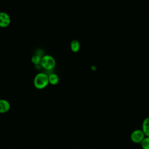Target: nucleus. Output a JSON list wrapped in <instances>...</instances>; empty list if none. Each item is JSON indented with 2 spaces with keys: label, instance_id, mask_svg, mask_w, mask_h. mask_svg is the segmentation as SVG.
<instances>
[{
  "label": "nucleus",
  "instance_id": "nucleus-1",
  "mask_svg": "<svg viewBox=\"0 0 149 149\" xmlns=\"http://www.w3.org/2000/svg\"><path fill=\"white\" fill-rule=\"evenodd\" d=\"M49 83L48 76L44 73H37L34 79V85L38 89L45 88Z\"/></svg>",
  "mask_w": 149,
  "mask_h": 149
},
{
  "label": "nucleus",
  "instance_id": "nucleus-2",
  "mask_svg": "<svg viewBox=\"0 0 149 149\" xmlns=\"http://www.w3.org/2000/svg\"><path fill=\"white\" fill-rule=\"evenodd\" d=\"M40 65L47 70H51L55 67L56 61L52 56L45 55L41 58Z\"/></svg>",
  "mask_w": 149,
  "mask_h": 149
},
{
  "label": "nucleus",
  "instance_id": "nucleus-3",
  "mask_svg": "<svg viewBox=\"0 0 149 149\" xmlns=\"http://www.w3.org/2000/svg\"><path fill=\"white\" fill-rule=\"evenodd\" d=\"M146 137V136L141 129H136L130 134L132 141L136 144H140Z\"/></svg>",
  "mask_w": 149,
  "mask_h": 149
},
{
  "label": "nucleus",
  "instance_id": "nucleus-4",
  "mask_svg": "<svg viewBox=\"0 0 149 149\" xmlns=\"http://www.w3.org/2000/svg\"><path fill=\"white\" fill-rule=\"evenodd\" d=\"M10 23V17L9 15L3 12H0V27H6Z\"/></svg>",
  "mask_w": 149,
  "mask_h": 149
},
{
  "label": "nucleus",
  "instance_id": "nucleus-5",
  "mask_svg": "<svg viewBox=\"0 0 149 149\" xmlns=\"http://www.w3.org/2000/svg\"><path fill=\"white\" fill-rule=\"evenodd\" d=\"M9 102L4 99H0V113H3L8 112L10 109Z\"/></svg>",
  "mask_w": 149,
  "mask_h": 149
},
{
  "label": "nucleus",
  "instance_id": "nucleus-6",
  "mask_svg": "<svg viewBox=\"0 0 149 149\" xmlns=\"http://www.w3.org/2000/svg\"><path fill=\"white\" fill-rule=\"evenodd\" d=\"M146 137H149V116L146 117L142 123V129Z\"/></svg>",
  "mask_w": 149,
  "mask_h": 149
},
{
  "label": "nucleus",
  "instance_id": "nucleus-7",
  "mask_svg": "<svg viewBox=\"0 0 149 149\" xmlns=\"http://www.w3.org/2000/svg\"><path fill=\"white\" fill-rule=\"evenodd\" d=\"M80 48V43L78 40H73L70 42V48L73 52H77Z\"/></svg>",
  "mask_w": 149,
  "mask_h": 149
},
{
  "label": "nucleus",
  "instance_id": "nucleus-8",
  "mask_svg": "<svg viewBox=\"0 0 149 149\" xmlns=\"http://www.w3.org/2000/svg\"><path fill=\"white\" fill-rule=\"evenodd\" d=\"M59 76L55 73H51L48 76L49 83L52 85L56 84L59 81Z\"/></svg>",
  "mask_w": 149,
  "mask_h": 149
},
{
  "label": "nucleus",
  "instance_id": "nucleus-9",
  "mask_svg": "<svg viewBox=\"0 0 149 149\" xmlns=\"http://www.w3.org/2000/svg\"><path fill=\"white\" fill-rule=\"evenodd\" d=\"M140 144L142 149H149V137H146Z\"/></svg>",
  "mask_w": 149,
  "mask_h": 149
},
{
  "label": "nucleus",
  "instance_id": "nucleus-10",
  "mask_svg": "<svg viewBox=\"0 0 149 149\" xmlns=\"http://www.w3.org/2000/svg\"><path fill=\"white\" fill-rule=\"evenodd\" d=\"M31 62L35 65H38L41 63V57L40 55H35L31 57Z\"/></svg>",
  "mask_w": 149,
  "mask_h": 149
}]
</instances>
